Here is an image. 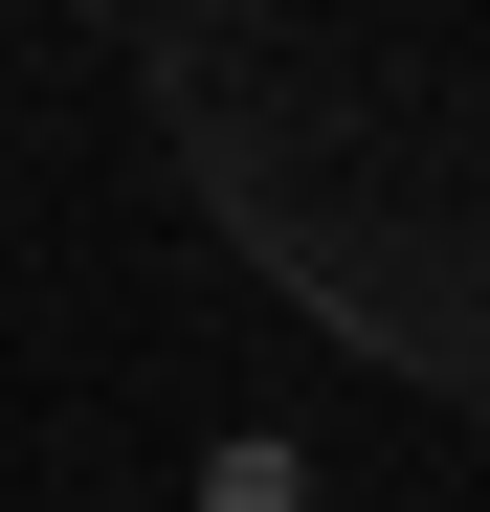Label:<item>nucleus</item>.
<instances>
[{
    "label": "nucleus",
    "instance_id": "1",
    "mask_svg": "<svg viewBox=\"0 0 490 512\" xmlns=\"http://www.w3.org/2000/svg\"><path fill=\"white\" fill-rule=\"evenodd\" d=\"M201 512H312V446H268V423H245V446H201Z\"/></svg>",
    "mask_w": 490,
    "mask_h": 512
}]
</instances>
